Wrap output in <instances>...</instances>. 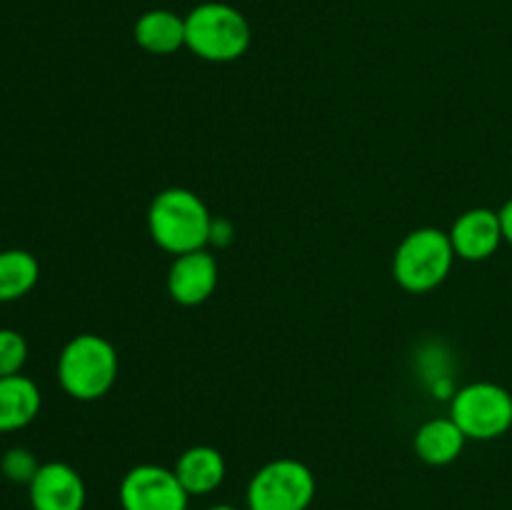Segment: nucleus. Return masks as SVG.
I'll return each instance as SVG.
<instances>
[{"mask_svg":"<svg viewBox=\"0 0 512 510\" xmlns=\"http://www.w3.org/2000/svg\"><path fill=\"white\" fill-rule=\"evenodd\" d=\"M213 218L198 193L188 188H165L148 208V233L170 255L203 250L213 238Z\"/></svg>","mask_w":512,"mask_h":510,"instance_id":"1","label":"nucleus"},{"mask_svg":"<svg viewBox=\"0 0 512 510\" xmlns=\"http://www.w3.org/2000/svg\"><path fill=\"white\" fill-rule=\"evenodd\" d=\"M55 373L70 398L93 403L108 395L118 380V350L103 335L80 333L63 345Z\"/></svg>","mask_w":512,"mask_h":510,"instance_id":"2","label":"nucleus"},{"mask_svg":"<svg viewBox=\"0 0 512 510\" xmlns=\"http://www.w3.org/2000/svg\"><path fill=\"white\" fill-rule=\"evenodd\" d=\"M253 40L248 18L218 0L200 3L185 15V48L205 63H233L243 58Z\"/></svg>","mask_w":512,"mask_h":510,"instance_id":"3","label":"nucleus"},{"mask_svg":"<svg viewBox=\"0 0 512 510\" xmlns=\"http://www.w3.org/2000/svg\"><path fill=\"white\" fill-rule=\"evenodd\" d=\"M455 258L450 235L425 225L400 240L393 255V278L408 293H430L448 280Z\"/></svg>","mask_w":512,"mask_h":510,"instance_id":"4","label":"nucleus"},{"mask_svg":"<svg viewBox=\"0 0 512 510\" xmlns=\"http://www.w3.org/2000/svg\"><path fill=\"white\" fill-rule=\"evenodd\" d=\"M315 488L313 470L303 460L275 458L253 473L245 505L248 510H308Z\"/></svg>","mask_w":512,"mask_h":510,"instance_id":"5","label":"nucleus"},{"mask_svg":"<svg viewBox=\"0 0 512 510\" xmlns=\"http://www.w3.org/2000/svg\"><path fill=\"white\" fill-rule=\"evenodd\" d=\"M448 415L468 440H495L512 428V395L490 380L468 383L453 393Z\"/></svg>","mask_w":512,"mask_h":510,"instance_id":"6","label":"nucleus"},{"mask_svg":"<svg viewBox=\"0 0 512 510\" xmlns=\"http://www.w3.org/2000/svg\"><path fill=\"white\" fill-rule=\"evenodd\" d=\"M123 510H188L190 495L173 468L143 463L123 475L118 488Z\"/></svg>","mask_w":512,"mask_h":510,"instance_id":"7","label":"nucleus"},{"mask_svg":"<svg viewBox=\"0 0 512 510\" xmlns=\"http://www.w3.org/2000/svg\"><path fill=\"white\" fill-rule=\"evenodd\" d=\"M33 510H83L88 500L85 480L73 465L63 460L40 463L35 478L28 483Z\"/></svg>","mask_w":512,"mask_h":510,"instance_id":"8","label":"nucleus"},{"mask_svg":"<svg viewBox=\"0 0 512 510\" xmlns=\"http://www.w3.org/2000/svg\"><path fill=\"white\" fill-rule=\"evenodd\" d=\"M218 288V260L208 250L175 255L168 270V295L183 308L205 303Z\"/></svg>","mask_w":512,"mask_h":510,"instance_id":"9","label":"nucleus"},{"mask_svg":"<svg viewBox=\"0 0 512 510\" xmlns=\"http://www.w3.org/2000/svg\"><path fill=\"white\" fill-rule=\"evenodd\" d=\"M455 255L468 263H483L498 253L503 243V225H500L498 210L493 208H470L453 223L448 230Z\"/></svg>","mask_w":512,"mask_h":510,"instance_id":"10","label":"nucleus"},{"mask_svg":"<svg viewBox=\"0 0 512 510\" xmlns=\"http://www.w3.org/2000/svg\"><path fill=\"white\" fill-rule=\"evenodd\" d=\"M173 470L190 498L215 493L228 475L223 453L213 445H193V448L183 450L175 460Z\"/></svg>","mask_w":512,"mask_h":510,"instance_id":"11","label":"nucleus"},{"mask_svg":"<svg viewBox=\"0 0 512 510\" xmlns=\"http://www.w3.org/2000/svg\"><path fill=\"white\" fill-rule=\"evenodd\" d=\"M133 40L150 55H173L185 48V15L168 8L145 10L133 25Z\"/></svg>","mask_w":512,"mask_h":510,"instance_id":"12","label":"nucleus"},{"mask_svg":"<svg viewBox=\"0 0 512 510\" xmlns=\"http://www.w3.org/2000/svg\"><path fill=\"white\" fill-rule=\"evenodd\" d=\"M43 395L35 380L28 375H8L0 378V433L23 430L38 418Z\"/></svg>","mask_w":512,"mask_h":510,"instance_id":"13","label":"nucleus"},{"mask_svg":"<svg viewBox=\"0 0 512 510\" xmlns=\"http://www.w3.org/2000/svg\"><path fill=\"white\" fill-rule=\"evenodd\" d=\"M465 443H468V438H465V433L450 415L448 418L425 420L413 438V448L418 458L425 465H433V468L455 463L460 453H463Z\"/></svg>","mask_w":512,"mask_h":510,"instance_id":"14","label":"nucleus"},{"mask_svg":"<svg viewBox=\"0 0 512 510\" xmlns=\"http://www.w3.org/2000/svg\"><path fill=\"white\" fill-rule=\"evenodd\" d=\"M40 263L33 253L20 248L0 250V303L25 298L38 285Z\"/></svg>","mask_w":512,"mask_h":510,"instance_id":"15","label":"nucleus"},{"mask_svg":"<svg viewBox=\"0 0 512 510\" xmlns=\"http://www.w3.org/2000/svg\"><path fill=\"white\" fill-rule=\"evenodd\" d=\"M28 363V340L13 328H0V378L23 373Z\"/></svg>","mask_w":512,"mask_h":510,"instance_id":"16","label":"nucleus"},{"mask_svg":"<svg viewBox=\"0 0 512 510\" xmlns=\"http://www.w3.org/2000/svg\"><path fill=\"white\" fill-rule=\"evenodd\" d=\"M38 468V458L28 448H10L0 458V470H3V475L10 483L28 485L35 478V473H38Z\"/></svg>","mask_w":512,"mask_h":510,"instance_id":"17","label":"nucleus"},{"mask_svg":"<svg viewBox=\"0 0 512 510\" xmlns=\"http://www.w3.org/2000/svg\"><path fill=\"white\" fill-rule=\"evenodd\" d=\"M498 215H500V225H503L505 243L512 245V198L505 200V205L498 210Z\"/></svg>","mask_w":512,"mask_h":510,"instance_id":"18","label":"nucleus"},{"mask_svg":"<svg viewBox=\"0 0 512 510\" xmlns=\"http://www.w3.org/2000/svg\"><path fill=\"white\" fill-rule=\"evenodd\" d=\"M208 510H240V508H235V505H228V503H220V505H210Z\"/></svg>","mask_w":512,"mask_h":510,"instance_id":"19","label":"nucleus"}]
</instances>
